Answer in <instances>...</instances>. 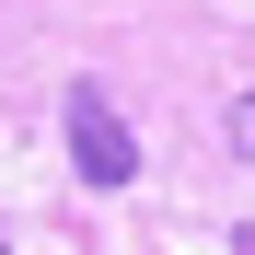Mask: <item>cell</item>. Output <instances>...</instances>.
<instances>
[{
  "instance_id": "3957f363",
  "label": "cell",
  "mask_w": 255,
  "mask_h": 255,
  "mask_svg": "<svg viewBox=\"0 0 255 255\" xmlns=\"http://www.w3.org/2000/svg\"><path fill=\"white\" fill-rule=\"evenodd\" d=\"M0 255H12V244H0Z\"/></svg>"
},
{
  "instance_id": "277c9868",
  "label": "cell",
  "mask_w": 255,
  "mask_h": 255,
  "mask_svg": "<svg viewBox=\"0 0 255 255\" xmlns=\"http://www.w3.org/2000/svg\"><path fill=\"white\" fill-rule=\"evenodd\" d=\"M244 255H255V244H244Z\"/></svg>"
},
{
  "instance_id": "6da1fadb",
  "label": "cell",
  "mask_w": 255,
  "mask_h": 255,
  "mask_svg": "<svg viewBox=\"0 0 255 255\" xmlns=\"http://www.w3.org/2000/svg\"><path fill=\"white\" fill-rule=\"evenodd\" d=\"M58 116H70V162H81V186H128V174H139V139H128V116L105 105V81H70V93H58Z\"/></svg>"
},
{
  "instance_id": "7a4b0ae2",
  "label": "cell",
  "mask_w": 255,
  "mask_h": 255,
  "mask_svg": "<svg viewBox=\"0 0 255 255\" xmlns=\"http://www.w3.org/2000/svg\"><path fill=\"white\" fill-rule=\"evenodd\" d=\"M221 128H232V151L255 162V93H232V116H221Z\"/></svg>"
}]
</instances>
